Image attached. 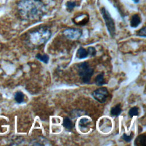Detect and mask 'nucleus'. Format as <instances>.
<instances>
[{
    "mask_svg": "<svg viewBox=\"0 0 146 146\" xmlns=\"http://www.w3.org/2000/svg\"><path fill=\"white\" fill-rule=\"evenodd\" d=\"M88 19L89 18L88 15L83 14L74 18L72 19V21L77 25H84L88 22Z\"/></svg>",
    "mask_w": 146,
    "mask_h": 146,
    "instance_id": "7",
    "label": "nucleus"
},
{
    "mask_svg": "<svg viewBox=\"0 0 146 146\" xmlns=\"http://www.w3.org/2000/svg\"><path fill=\"white\" fill-rule=\"evenodd\" d=\"M51 31L46 27H41L29 33L27 38L34 45H40L46 43L51 37Z\"/></svg>",
    "mask_w": 146,
    "mask_h": 146,
    "instance_id": "2",
    "label": "nucleus"
},
{
    "mask_svg": "<svg viewBox=\"0 0 146 146\" xmlns=\"http://www.w3.org/2000/svg\"><path fill=\"white\" fill-rule=\"evenodd\" d=\"M133 135L132 134V133H131L130 135H127L126 133H124L122 135L121 138L127 142H130L133 138Z\"/></svg>",
    "mask_w": 146,
    "mask_h": 146,
    "instance_id": "20",
    "label": "nucleus"
},
{
    "mask_svg": "<svg viewBox=\"0 0 146 146\" xmlns=\"http://www.w3.org/2000/svg\"><path fill=\"white\" fill-rule=\"evenodd\" d=\"M90 123L91 121L88 119L86 117H83L79 121V127L80 129L81 128L84 129V128H87L90 124Z\"/></svg>",
    "mask_w": 146,
    "mask_h": 146,
    "instance_id": "13",
    "label": "nucleus"
},
{
    "mask_svg": "<svg viewBox=\"0 0 146 146\" xmlns=\"http://www.w3.org/2000/svg\"><path fill=\"white\" fill-rule=\"evenodd\" d=\"M77 6V2L76 1H69L66 3V6L67 9L71 11Z\"/></svg>",
    "mask_w": 146,
    "mask_h": 146,
    "instance_id": "17",
    "label": "nucleus"
},
{
    "mask_svg": "<svg viewBox=\"0 0 146 146\" xmlns=\"http://www.w3.org/2000/svg\"><path fill=\"white\" fill-rule=\"evenodd\" d=\"M102 17L104 21L107 29L111 36L114 37L115 35V22L111 16L108 11L104 7H103L100 9Z\"/></svg>",
    "mask_w": 146,
    "mask_h": 146,
    "instance_id": "4",
    "label": "nucleus"
},
{
    "mask_svg": "<svg viewBox=\"0 0 146 146\" xmlns=\"http://www.w3.org/2000/svg\"><path fill=\"white\" fill-rule=\"evenodd\" d=\"M76 58H78L79 59L86 58L88 56V52L86 49H85L84 48H83L82 47H80V48H79V49L78 50V51L76 52Z\"/></svg>",
    "mask_w": 146,
    "mask_h": 146,
    "instance_id": "10",
    "label": "nucleus"
},
{
    "mask_svg": "<svg viewBox=\"0 0 146 146\" xmlns=\"http://www.w3.org/2000/svg\"><path fill=\"white\" fill-rule=\"evenodd\" d=\"M92 95L96 101L103 103L106 102L109 96V92L106 87H100L94 91Z\"/></svg>",
    "mask_w": 146,
    "mask_h": 146,
    "instance_id": "5",
    "label": "nucleus"
},
{
    "mask_svg": "<svg viewBox=\"0 0 146 146\" xmlns=\"http://www.w3.org/2000/svg\"><path fill=\"white\" fill-rule=\"evenodd\" d=\"M87 51L88 52V56H90L91 57L94 56L96 55V50H95V48L94 47H88L87 49Z\"/></svg>",
    "mask_w": 146,
    "mask_h": 146,
    "instance_id": "19",
    "label": "nucleus"
},
{
    "mask_svg": "<svg viewBox=\"0 0 146 146\" xmlns=\"http://www.w3.org/2000/svg\"><path fill=\"white\" fill-rule=\"evenodd\" d=\"M135 3H139V2L140 1V0H132Z\"/></svg>",
    "mask_w": 146,
    "mask_h": 146,
    "instance_id": "22",
    "label": "nucleus"
},
{
    "mask_svg": "<svg viewBox=\"0 0 146 146\" xmlns=\"http://www.w3.org/2000/svg\"><path fill=\"white\" fill-rule=\"evenodd\" d=\"M18 10L23 18L36 20L44 15L45 6L39 0H22L18 4Z\"/></svg>",
    "mask_w": 146,
    "mask_h": 146,
    "instance_id": "1",
    "label": "nucleus"
},
{
    "mask_svg": "<svg viewBox=\"0 0 146 146\" xmlns=\"http://www.w3.org/2000/svg\"><path fill=\"white\" fill-rule=\"evenodd\" d=\"M140 23L141 18L138 14H135L132 16L130 21V26L131 27L136 28L140 24Z\"/></svg>",
    "mask_w": 146,
    "mask_h": 146,
    "instance_id": "8",
    "label": "nucleus"
},
{
    "mask_svg": "<svg viewBox=\"0 0 146 146\" xmlns=\"http://www.w3.org/2000/svg\"><path fill=\"white\" fill-rule=\"evenodd\" d=\"M64 35L71 40H78L82 35V30L79 29L68 28L64 30Z\"/></svg>",
    "mask_w": 146,
    "mask_h": 146,
    "instance_id": "6",
    "label": "nucleus"
},
{
    "mask_svg": "<svg viewBox=\"0 0 146 146\" xmlns=\"http://www.w3.org/2000/svg\"><path fill=\"white\" fill-rule=\"evenodd\" d=\"M62 124H63V126L64 127V128L68 131H71L74 127V125L71 120L68 117H66L63 119Z\"/></svg>",
    "mask_w": 146,
    "mask_h": 146,
    "instance_id": "12",
    "label": "nucleus"
},
{
    "mask_svg": "<svg viewBox=\"0 0 146 146\" xmlns=\"http://www.w3.org/2000/svg\"><path fill=\"white\" fill-rule=\"evenodd\" d=\"M24 98H25V95L21 91L17 92L14 95V99L19 104L23 102Z\"/></svg>",
    "mask_w": 146,
    "mask_h": 146,
    "instance_id": "15",
    "label": "nucleus"
},
{
    "mask_svg": "<svg viewBox=\"0 0 146 146\" xmlns=\"http://www.w3.org/2000/svg\"><path fill=\"white\" fill-rule=\"evenodd\" d=\"M136 35L140 36L145 37V27L144 26L141 29H140L139 30H138L137 31Z\"/></svg>",
    "mask_w": 146,
    "mask_h": 146,
    "instance_id": "21",
    "label": "nucleus"
},
{
    "mask_svg": "<svg viewBox=\"0 0 146 146\" xmlns=\"http://www.w3.org/2000/svg\"><path fill=\"white\" fill-rule=\"evenodd\" d=\"M35 58L38 59L39 60L47 64L49 60V56L47 54H43L42 55L40 54H37L35 56Z\"/></svg>",
    "mask_w": 146,
    "mask_h": 146,
    "instance_id": "16",
    "label": "nucleus"
},
{
    "mask_svg": "<svg viewBox=\"0 0 146 146\" xmlns=\"http://www.w3.org/2000/svg\"><path fill=\"white\" fill-rule=\"evenodd\" d=\"M95 83L97 86H102L104 84L105 80L104 78V73L102 72L98 75L95 79Z\"/></svg>",
    "mask_w": 146,
    "mask_h": 146,
    "instance_id": "14",
    "label": "nucleus"
},
{
    "mask_svg": "<svg viewBox=\"0 0 146 146\" xmlns=\"http://www.w3.org/2000/svg\"><path fill=\"white\" fill-rule=\"evenodd\" d=\"M78 71L83 83H89L94 74V69L90 67L88 63L87 62L80 63L78 66Z\"/></svg>",
    "mask_w": 146,
    "mask_h": 146,
    "instance_id": "3",
    "label": "nucleus"
},
{
    "mask_svg": "<svg viewBox=\"0 0 146 146\" xmlns=\"http://www.w3.org/2000/svg\"><path fill=\"white\" fill-rule=\"evenodd\" d=\"M121 112V108L120 104H117L116 106L112 107L110 111V113L111 116H115V117H117L119 115H120Z\"/></svg>",
    "mask_w": 146,
    "mask_h": 146,
    "instance_id": "11",
    "label": "nucleus"
},
{
    "mask_svg": "<svg viewBox=\"0 0 146 146\" xmlns=\"http://www.w3.org/2000/svg\"><path fill=\"white\" fill-rule=\"evenodd\" d=\"M139 114V108L137 107H133L129 110L128 115L131 117L135 116H137Z\"/></svg>",
    "mask_w": 146,
    "mask_h": 146,
    "instance_id": "18",
    "label": "nucleus"
},
{
    "mask_svg": "<svg viewBox=\"0 0 146 146\" xmlns=\"http://www.w3.org/2000/svg\"><path fill=\"white\" fill-rule=\"evenodd\" d=\"M146 141V136L145 134H141L139 136H138L136 139L135 140L134 144L135 145H138V146H145Z\"/></svg>",
    "mask_w": 146,
    "mask_h": 146,
    "instance_id": "9",
    "label": "nucleus"
}]
</instances>
